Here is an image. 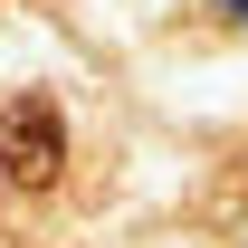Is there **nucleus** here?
I'll return each mask as SVG.
<instances>
[{"instance_id":"1","label":"nucleus","mask_w":248,"mask_h":248,"mask_svg":"<svg viewBox=\"0 0 248 248\" xmlns=\"http://www.w3.org/2000/svg\"><path fill=\"white\" fill-rule=\"evenodd\" d=\"M58 172H67V115L48 95H10V105H0V182L48 191Z\"/></svg>"},{"instance_id":"2","label":"nucleus","mask_w":248,"mask_h":248,"mask_svg":"<svg viewBox=\"0 0 248 248\" xmlns=\"http://www.w3.org/2000/svg\"><path fill=\"white\" fill-rule=\"evenodd\" d=\"M239 19H248V0H239Z\"/></svg>"}]
</instances>
